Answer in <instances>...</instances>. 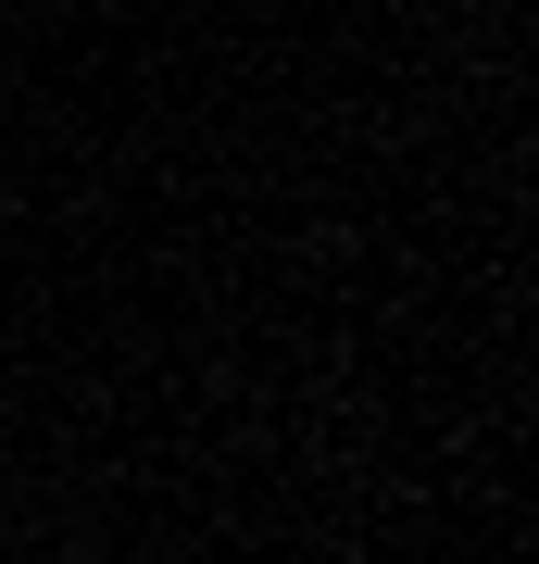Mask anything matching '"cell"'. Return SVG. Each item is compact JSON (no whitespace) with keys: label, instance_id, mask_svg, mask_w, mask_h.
Listing matches in <instances>:
<instances>
[]
</instances>
